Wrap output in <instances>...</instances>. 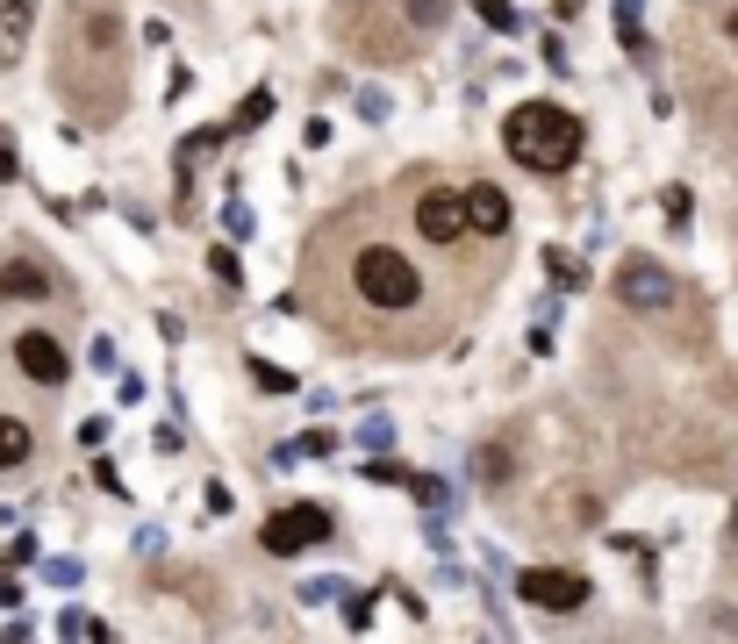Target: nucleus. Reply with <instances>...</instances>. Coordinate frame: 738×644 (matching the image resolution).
<instances>
[{"label":"nucleus","mask_w":738,"mask_h":644,"mask_svg":"<svg viewBox=\"0 0 738 644\" xmlns=\"http://www.w3.org/2000/svg\"><path fill=\"white\" fill-rule=\"evenodd\" d=\"M344 301L359 315H409L423 308V272L409 265V251H395L388 237H359L344 251Z\"/></svg>","instance_id":"nucleus-1"},{"label":"nucleus","mask_w":738,"mask_h":644,"mask_svg":"<svg viewBox=\"0 0 738 644\" xmlns=\"http://www.w3.org/2000/svg\"><path fill=\"white\" fill-rule=\"evenodd\" d=\"M581 115H567L559 101H516L509 115H502V144H509L516 165L531 172H567L574 158H581Z\"/></svg>","instance_id":"nucleus-2"},{"label":"nucleus","mask_w":738,"mask_h":644,"mask_svg":"<svg viewBox=\"0 0 738 644\" xmlns=\"http://www.w3.org/2000/svg\"><path fill=\"white\" fill-rule=\"evenodd\" d=\"M330 509L323 501H287V509H273L266 516V530H258V544L273 552V559H294V552H309V544H323L330 537Z\"/></svg>","instance_id":"nucleus-3"},{"label":"nucleus","mask_w":738,"mask_h":644,"mask_svg":"<svg viewBox=\"0 0 738 644\" xmlns=\"http://www.w3.org/2000/svg\"><path fill=\"white\" fill-rule=\"evenodd\" d=\"M610 287H617V308H631V315H660V308H674V272L660 265V258H645V251H631L617 265V280H610Z\"/></svg>","instance_id":"nucleus-4"},{"label":"nucleus","mask_w":738,"mask_h":644,"mask_svg":"<svg viewBox=\"0 0 738 644\" xmlns=\"http://www.w3.org/2000/svg\"><path fill=\"white\" fill-rule=\"evenodd\" d=\"M516 594H524V602H531V609H552V616H574L588 602V580L581 573H567V566H524V573H516Z\"/></svg>","instance_id":"nucleus-5"},{"label":"nucleus","mask_w":738,"mask_h":644,"mask_svg":"<svg viewBox=\"0 0 738 644\" xmlns=\"http://www.w3.org/2000/svg\"><path fill=\"white\" fill-rule=\"evenodd\" d=\"M416 237H423L430 251H452V244L466 237V201H459L452 187L416 194Z\"/></svg>","instance_id":"nucleus-6"},{"label":"nucleus","mask_w":738,"mask_h":644,"mask_svg":"<svg viewBox=\"0 0 738 644\" xmlns=\"http://www.w3.org/2000/svg\"><path fill=\"white\" fill-rule=\"evenodd\" d=\"M15 366H22V380H36V387H65V373H72L65 344L44 337V330H22L15 337Z\"/></svg>","instance_id":"nucleus-7"},{"label":"nucleus","mask_w":738,"mask_h":644,"mask_svg":"<svg viewBox=\"0 0 738 644\" xmlns=\"http://www.w3.org/2000/svg\"><path fill=\"white\" fill-rule=\"evenodd\" d=\"M459 201H466V230H473V237H488V244L509 237V194H502L495 179H473Z\"/></svg>","instance_id":"nucleus-8"},{"label":"nucleus","mask_w":738,"mask_h":644,"mask_svg":"<svg viewBox=\"0 0 738 644\" xmlns=\"http://www.w3.org/2000/svg\"><path fill=\"white\" fill-rule=\"evenodd\" d=\"M51 294V272L29 265V258H15V265H0V301H44Z\"/></svg>","instance_id":"nucleus-9"},{"label":"nucleus","mask_w":738,"mask_h":644,"mask_svg":"<svg viewBox=\"0 0 738 644\" xmlns=\"http://www.w3.org/2000/svg\"><path fill=\"white\" fill-rule=\"evenodd\" d=\"M29 451H36L29 423H22V416H0V473H8V466H22Z\"/></svg>","instance_id":"nucleus-10"},{"label":"nucleus","mask_w":738,"mask_h":644,"mask_svg":"<svg viewBox=\"0 0 738 644\" xmlns=\"http://www.w3.org/2000/svg\"><path fill=\"white\" fill-rule=\"evenodd\" d=\"M273 115V86H251V94H244V108H237V122H230V129H258V122Z\"/></svg>","instance_id":"nucleus-11"},{"label":"nucleus","mask_w":738,"mask_h":644,"mask_svg":"<svg viewBox=\"0 0 738 644\" xmlns=\"http://www.w3.org/2000/svg\"><path fill=\"white\" fill-rule=\"evenodd\" d=\"M645 0H617V29H624V44L631 51H645V15H638Z\"/></svg>","instance_id":"nucleus-12"},{"label":"nucleus","mask_w":738,"mask_h":644,"mask_svg":"<svg viewBox=\"0 0 738 644\" xmlns=\"http://www.w3.org/2000/svg\"><path fill=\"white\" fill-rule=\"evenodd\" d=\"M473 8H481V22H488V29H502V36H516V29H524V15H516L509 0H473Z\"/></svg>","instance_id":"nucleus-13"},{"label":"nucleus","mask_w":738,"mask_h":644,"mask_svg":"<svg viewBox=\"0 0 738 644\" xmlns=\"http://www.w3.org/2000/svg\"><path fill=\"white\" fill-rule=\"evenodd\" d=\"M251 380L266 394H294V373H287V366H273V358H251Z\"/></svg>","instance_id":"nucleus-14"},{"label":"nucleus","mask_w":738,"mask_h":644,"mask_svg":"<svg viewBox=\"0 0 738 644\" xmlns=\"http://www.w3.org/2000/svg\"><path fill=\"white\" fill-rule=\"evenodd\" d=\"M58 637H108V623H94L86 609H65L58 616Z\"/></svg>","instance_id":"nucleus-15"},{"label":"nucleus","mask_w":738,"mask_h":644,"mask_svg":"<svg viewBox=\"0 0 738 644\" xmlns=\"http://www.w3.org/2000/svg\"><path fill=\"white\" fill-rule=\"evenodd\" d=\"M545 272H552V287H581V258L567 251H545Z\"/></svg>","instance_id":"nucleus-16"},{"label":"nucleus","mask_w":738,"mask_h":644,"mask_svg":"<svg viewBox=\"0 0 738 644\" xmlns=\"http://www.w3.org/2000/svg\"><path fill=\"white\" fill-rule=\"evenodd\" d=\"M366 480H373V487H409V466H395V458H373V466H366Z\"/></svg>","instance_id":"nucleus-17"},{"label":"nucleus","mask_w":738,"mask_h":644,"mask_svg":"<svg viewBox=\"0 0 738 644\" xmlns=\"http://www.w3.org/2000/svg\"><path fill=\"white\" fill-rule=\"evenodd\" d=\"M445 15H452V0H409V22H416V29H438Z\"/></svg>","instance_id":"nucleus-18"},{"label":"nucleus","mask_w":738,"mask_h":644,"mask_svg":"<svg viewBox=\"0 0 738 644\" xmlns=\"http://www.w3.org/2000/svg\"><path fill=\"white\" fill-rule=\"evenodd\" d=\"M208 272H216V280H223V287H237V280H244L237 251H223V244H216V251H208Z\"/></svg>","instance_id":"nucleus-19"},{"label":"nucleus","mask_w":738,"mask_h":644,"mask_svg":"<svg viewBox=\"0 0 738 644\" xmlns=\"http://www.w3.org/2000/svg\"><path fill=\"white\" fill-rule=\"evenodd\" d=\"M359 444L366 451H395V423H388V416H380V423H359Z\"/></svg>","instance_id":"nucleus-20"},{"label":"nucleus","mask_w":738,"mask_h":644,"mask_svg":"<svg viewBox=\"0 0 738 644\" xmlns=\"http://www.w3.org/2000/svg\"><path fill=\"white\" fill-rule=\"evenodd\" d=\"M409 494L423 501V509H438L445 501V480H430V473H409Z\"/></svg>","instance_id":"nucleus-21"},{"label":"nucleus","mask_w":738,"mask_h":644,"mask_svg":"<svg viewBox=\"0 0 738 644\" xmlns=\"http://www.w3.org/2000/svg\"><path fill=\"white\" fill-rule=\"evenodd\" d=\"M337 594H352V587H344V580H309V587H302V602H309V609H323V602H337Z\"/></svg>","instance_id":"nucleus-22"},{"label":"nucleus","mask_w":738,"mask_h":644,"mask_svg":"<svg viewBox=\"0 0 738 644\" xmlns=\"http://www.w3.org/2000/svg\"><path fill=\"white\" fill-rule=\"evenodd\" d=\"M44 580L51 587H79V559H44Z\"/></svg>","instance_id":"nucleus-23"},{"label":"nucleus","mask_w":738,"mask_h":644,"mask_svg":"<svg viewBox=\"0 0 738 644\" xmlns=\"http://www.w3.org/2000/svg\"><path fill=\"white\" fill-rule=\"evenodd\" d=\"M294 451H302V458H323V451H337V437H330V430H309V437L294 444Z\"/></svg>","instance_id":"nucleus-24"},{"label":"nucleus","mask_w":738,"mask_h":644,"mask_svg":"<svg viewBox=\"0 0 738 644\" xmlns=\"http://www.w3.org/2000/svg\"><path fill=\"white\" fill-rule=\"evenodd\" d=\"M502 473H509V458H502V451H481V487H502Z\"/></svg>","instance_id":"nucleus-25"},{"label":"nucleus","mask_w":738,"mask_h":644,"mask_svg":"<svg viewBox=\"0 0 738 644\" xmlns=\"http://www.w3.org/2000/svg\"><path fill=\"white\" fill-rule=\"evenodd\" d=\"M29 15H36V0H8V29H15V36L29 29Z\"/></svg>","instance_id":"nucleus-26"},{"label":"nucleus","mask_w":738,"mask_h":644,"mask_svg":"<svg viewBox=\"0 0 738 644\" xmlns=\"http://www.w3.org/2000/svg\"><path fill=\"white\" fill-rule=\"evenodd\" d=\"M223 222H230V237H244V230H251V208L230 201V208H223Z\"/></svg>","instance_id":"nucleus-27"},{"label":"nucleus","mask_w":738,"mask_h":644,"mask_svg":"<svg viewBox=\"0 0 738 644\" xmlns=\"http://www.w3.org/2000/svg\"><path fill=\"white\" fill-rule=\"evenodd\" d=\"M79 444H108V416H86V423H79Z\"/></svg>","instance_id":"nucleus-28"},{"label":"nucleus","mask_w":738,"mask_h":644,"mask_svg":"<svg viewBox=\"0 0 738 644\" xmlns=\"http://www.w3.org/2000/svg\"><path fill=\"white\" fill-rule=\"evenodd\" d=\"M0 179H15V144H0Z\"/></svg>","instance_id":"nucleus-29"},{"label":"nucleus","mask_w":738,"mask_h":644,"mask_svg":"<svg viewBox=\"0 0 738 644\" xmlns=\"http://www.w3.org/2000/svg\"><path fill=\"white\" fill-rule=\"evenodd\" d=\"M731 544H738V501H731Z\"/></svg>","instance_id":"nucleus-30"},{"label":"nucleus","mask_w":738,"mask_h":644,"mask_svg":"<svg viewBox=\"0 0 738 644\" xmlns=\"http://www.w3.org/2000/svg\"><path fill=\"white\" fill-rule=\"evenodd\" d=\"M731 29H738V15H731Z\"/></svg>","instance_id":"nucleus-31"}]
</instances>
